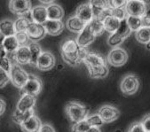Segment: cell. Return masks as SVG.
<instances>
[{"mask_svg": "<svg viewBox=\"0 0 150 132\" xmlns=\"http://www.w3.org/2000/svg\"><path fill=\"white\" fill-rule=\"evenodd\" d=\"M88 52L85 47L79 46L76 39L65 40L61 47L62 57L64 62L69 66H77L81 62H83Z\"/></svg>", "mask_w": 150, "mask_h": 132, "instance_id": "obj_1", "label": "cell"}, {"mask_svg": "<svg viewBox=\"0 0 150 132\" xmlns=\"http://www.w3.org/2000/svg\"><path fill=\"white\" fill-rule=\"evenodd\" d=\"M90 77L94 79L105 78L108 75V68L102 56L95 52H88L83 59Z\"/></svg>", "mask_w": 150, "mask_h": 132, "instance_id": "obj_2", "label": "cell"}, {"mask_svg": "<svg viewBox=\"0 0 150 132\" xmlns=\"http://www.w3.org/2000/svg\"><path fill=\"white\" fill-rule=\"evenodd\" d=\"M65 113L70 121L76 123L85 120L89 114V108L78 102L70 101L65 107Z\"/></svg>", "mask_w": 150, "mask_h": 132, "instance_id": "obj_3", "label": "cell"}, {"mask_svg": "<svg viewBox=\"0 0 150 132\" xmlns=\"http://www.w3.org/2000/svg\"><path fill=\"white\" fill-rule=\"evenodd\" d=\"M131 31L132 29L130 28L126 19L122 20L118 29L115 32H114L113 34H111V36L108 37V45H110L111 47H117L130 36Z\"/></svg>", "mask_w": 150, "mask_h": 132, "instance_id": "obj_4", "label": "cell"}, {"mask_svg": "<svg viewBox=\"0 0 150 132\" xmlns=\"http://www.w3.org/2000/svg\"><path fill=\"white\" fill-rule=\"evenodd\" d=\"M7 57L13 61V64H20V65H30L31 62V52L28 45L20 46L16 52L13 53H8Z\"/></svg>", "mask_w": 150, "mask_h": 132, "instance_id": "obj_5", "label": "cell"}, {"mask_svg": "<svg viewBox=\"0 0 150 132\" xmlns=\"http://www.w3.org/2000/svg\"><path fill=\"white\" fill-rule=\"evenodd\" d=\"M139 88V80L135 75H127L125 76L121 83H120V90L125 95H133L135 94Z\"/></svg>", "mask_w": 150, "mask_h": 132, "instance_id": "obj_6", "label": "cell"}, {"mask_svg": "<svg viewBox=\"0 0 150 132\" xmlns=\"http://www.w3.org/2000/svg\"><path fill=\"white\" fill-rule=\"evenodd\" d=\"M10 76H11L12 83L16 88L21 89L28 80L29 75L21 67L20 64L15 63L13 65L12 70L10 72Z\"/></svg>", "mask_w": 150, "mask_h": 132, "instance_id": "obj_7", "label": "cell"}, {"mask_svg": "<svg viewBox=\"0 0 150 132\" xmlns=\"http://www.w3.org/2000/svg\"><path fill=\"white\" fill-rule=\"evenodd\" d=\"M10 11L19 16L31 17V2L30 0H10Z\"/></svg>", "mask_w": 150, "mask_h": 132, "instance_id": "obj_8", "label": "cell"}, {"mask_svg": "<svg viewBox=\"0 0 150 132\" xmlns=\"http://www.w3.org/2000/svg\"><path fill=\"white\" fill-rule=\"evenodd\" d=\"M42 88H43V83L40 78L35 75H29L28 80L27 81L23 88L21 89V94H28L37 97L38 95L40 94Z\"/></svg>", "mask_w": 150, "mask_h": 132, "instance_id": "obj_9", "label": "cell"}, {"mask_svg": "<svg viewBox=\"0 0 150 132\" xmlns=\"http://www.w3.org/2000/svg\"><path fill=\"white\" fill-rule=\"evenodd\" d=\"M128 60V53L120 47H114L108 55V62L113 67H122Z\"/></svg>", "mask_w": 150, "mask_h": 132, "instance_id": "obj_10", "label": "cell"}, {"mask_svg": "<svg viewBox=\"0 0 150 132\" xmlns=\"http://www.w3.org/2000/svg\"><path fill=\"white\" fill-rule=\"evenodd\" d=\"M26 32L31 42L40 41L45 37V34H47L46 30L45 28V26L43 24L37 23L34 21H32L28 25Z\"/></svg>", "mask_w": 150, "mask_h": 132, "instance_id": "obj_11", "label": "cell"}, {"mask_svg": "<svg viewBox=\"0 0 150 132\" xmlns=\"http://www.w3.org/2000/svg\"><path fill=\"white\" fill-rule=\"evenodd\" d=\"M125 9L128 15L137 17H143L147 12L146 5L139 1V0H128L125 6Z\"/></svg>", "mask_w": 150, "mask_h": 132, "instance_id": "obj_12", "label": "cell"}, {"mask_svg": "<svg viewBox=\"0 0 150 132\" xmlns=\"http://www.w3.org/2000/svg\"><path fill=\"white\" fill-rule=\"evenodd\" d=\"M36 103H37V98L35 96L28 95V94H22L21 97L20 98V100L16 105L15 111L23 113V112L32 110L34 109Z\"/></svg>", "mask_w": 150, "mask_h": 132, "instance_id": "obj_13", "label": "cell"}, {"mask_svg": "<svg viewBox=\"0 0 150 132\" xmlns=\"http://www.w3.org/2000/svg\"><path fill=\"white\" fill-rule=\"evenodd\" d=\"M98 114L100 115V117L102 118V120L105 123L112 122V121H115L120 116L119 110L116 107H115L113 106H109V105L102 106L99 109Z\"/></svg>", "mask_w": 150, "mask_h": 132, "instance_id": "obj_14", "label": "cell"}, {"mask_svg": "<svg viewBox=\"0 0 150 132\" xmlns=\"http://www.w3.org/2000/svg\"><path fill=\"white\" fill-rule=\"evenodd\" d=\"M55 66V57L50 52H43L40 55L38 63L37 68L42 71H48L52 69Z\"/></svg>", "mask_w": 150, "mask_h": 132, "instance_id": "obj_15", "label": "cell"}, {"mask_svg": "<svg viewBox=\"0 0 150 132\" xmlns=\"http://www.w3.org/2000/svg\"><path fill=\"white\" fill-rule=\"evenodd\" d=\"M96 38V36L93 33V29L90 27L89 23L83 29L81 33H79L78 37H76V42L81 47H86L91 44Z\"/></svg>", "mask_w": 150, "mask_h": 132, "instance_id": "obj_16", "label": "cell"}, {"mask_svg": "<svg viewBox=\"0 0 150 132\" xmlns=\"http://www.w3.org/2000/svg\"><path fill=\"white\" fill-rule=\"evenodd\" d=\"M45 28L46 30V33L51 36H59L62 34L65 26L62 20H50L48 19L44 24Z\"/></svg>", "mask_w": 150, "mask_h": 132, "instance_id": "obj_17", "label": "cell"}, {"mask_svg": "<svg viewBox=\"0 0 150 132\" xmlns=\"http://www.w3.org/2000/svg\"><path fill=\"white\" fill-rule=\"evenodd\" d=\"M42 125L40 119L36 114H33L21 125V128L22 132H39Z\"/></svg>", "mask_w": 150, "mask_h": 132, "instance_id": "obj_18", "label": "cell"}, {"mask_svg": "<svg viewBox=\"0 0 150 132\" xmlns=\"http://www.w3.org/2000/svg\"><path fill=\"white\" fill-rule=\"evenodd\" d=\"M78 18H80L83 21L89 23L93 18H94V14L92 9L91 5L88 3H83L81 4L76 11V14Z\"/></svg>", "mask_w": 150, "mask_h": 132, "instance_id": "obj_19", "label": "cell"}, {"mask_svg": "<svg viewBox=\"0 0 150 132\" xmlns=\"http://www.w3.org/2000/svg\"><path fill=\"white\" fill-rule=\"evenodd\" d=\"M30 15L34 22L44 24L48 20L47 7L44 6H37L31 9Z\"/></svg>", "mask_w": 150, "mask_h": 132, "instance_id": "obj_20", "label": "cell"}, {"mask_svg": "<svg viewBox=\"0 0 150 132\" xmlns=\"http://www.w3.org/2000/svg\"><path fill=\"white\" fill-rule=\"evenodd\" d=\"M87 24L88 23L83 21L76 15H73L67 20L66 26L69 31L74 32V33H78L79 34V33H81L83 31V29L86 27Z\"/></svg>", "mask_w": 150, "mask_h": 132, "instance_id": "obj_21", "label": "cell"}, {"mask_svg": "<svg viewBox=\"0 0 150 132\" xmlns=\"http://www.w3.org/2000/svg\"><path fill=\"white\" fill-rule=\"evenodd\" d=\"M1 45L6 49L8 53H13L20 47V44L15 36L1 37Z\"/></svg>", "mask_w": 150, "mask_h": 132, "instance_id": "obj_22", "label": "cell"}, {"mask_svg": "<svg viewBox=\"0 0 150 132\" xmlns=\"http://www.w3.org/2000/svg\"><path fill=\"white\" fill-rule=\"evenodd\" d=\"M89 4L92 6L94 17H99L105 10L109 7V3L108 0H89Z\"/></svg>", "mask_w": 150, "mask_h": 132, "instance_id": "obj_23", "label": "cell"}, {"mask_svg": "<svg viewBox=\"0 0 150 132\" xmlns=\"http://www.w3.org/2000/svg\"><path fill=\"white\" fill-rule=\"evenodd\" d=\"M15 34L16 30L14 22L8 19L3 20L0 23V35H3L4 37H11L15 36Z\"/></svg>", "mask_w": 150, "mask_h": 132, "instance_id": "obj_24", "label": "cell"}, {"mask_svg": "<svg viewBox=\"0 0 150 132\" xmlns=\"http://www.w3.org/2000/svg\"><path fill=\"white\" fill-rule=\"evenodd\" d=\"M120 23H121V20H119L118 18L112 15L107 16L103 20L105 30L108 33H111V34H113L114 32H115L118 29Z\"/></svg>", "mask_w": 150, "mask_h": 132, "instance_id": "obj_25", "label": "cell"}, {"mask_svg": "<svg viewBox=\"0 0 150 132\" xmlns=\"http://www.w3.org/2000/svg\"><path fill=\"white\" fill-rule=\"evenodd\" d=\"M48 19L50 20H62L64 16V11L61 6L57 4H51L47 6Z\"/></svg>", "mask_w": 150, "mask_h": 132, "instance_id": "obj_26", "label": "cell"}, {"mask_svg": "<svg viewBox=\"0 0 150 132\" xmlns=\"http://www.w3.org/2000/svg\"><path fill=\"white\" fill-rule=\"evenodd\" d=\"M136 40L142 44H147L150 42V28L149 27H142L135 33Z\"/></svg>", "mask_w": 150, "mask_h": 132, "instance_id": "obj_27", "label": "cell"}, {"mask_svg": "<svg viewBox=\"0 0 150 132\" xmlns=\"http://www.w3.org/2000/svg\"><path fill=\"white\" fill-rule=\"evenodd\" d=\"M31 17L28 16H19V18L14 21L15 30L17 32H26L28 25L32 22Z\"/></svg>", "mask_w": 150, "mask_h": 132, "instance_id": "obj_28", "label": "cell"}, {"mask_svg": "<svg viewBox=\"0 0 150 132\" xmlns=\"http://www.w3.org/2000/svg\"><path fill=\"white\" fill-rule=\"evenodd\" d=\"M28 47H29L30 52H31V62H30V65L34 66V67H37L38 60L40 55L43 52L42 48L38 44H36L35 42H31L30 44H28Z\"/></svg>", "mask_w": 150, "mask_h": 132, "instance_id": "obj_29", "label": "cell"}, {"mask_svg": "<svg viewBox=\"0 0 150 132\" xmlns=\"http://www.w3.org/2000/svg\"><path fill=\"white\" fill-rule=\"evenodd\" d=\"M33 114H34V109L27 111V112H23V113L15 111L13 113V114L12 115V120L16 124H18V125L21 126L24 121H26L29 117H31Z\"/></svg>", "mask_w": 150, "mask_h": 132, "instance_id": "obj_30", "label": "cell"}, {"mask_svg": "<svg viewBox=\"0 0 150 132\" xmlns=\"http://www.w3.org/2000/svg\"><path fill=\"white\" fill-rule=\"evenodd\" d=\"M89 25L91 27V28L93 29V33L95 34L96 37L100 36L101 34H103L105 30L104 28V24H103V20H101L100 18L98 17H94L91 21L89 22Z\"/></svg>", "mask_w": 150, "mask_h": 132, "instance_id": "obj_31", "label": "cell"}, {"mask_svg": "<svg viewBox=\"0 0 150 132\" xmlns=\"http://www.w3.org/2000/svg\"><path fill=\"white\" fill-rule=\"evenodd\" d=\"M127 23L132 29V31H138L139 28L143 27V22H142V17H137V16H132V15H128L126 17Z\"/></svg>", "mask_w": 150, "mask_h": 132, "instance_id": "obj_32", "label": "cell"}, {"mask_svg": "<svg viewBox=\"0 0 150 132\" xmlns=\"http://www.w3.org/2000/svg\"><path fill=\"white\" fill-rule=\"evenodd\" d=\"M91 127L92 126L88 123L86 120H83L74 123L71 127V132H88Z\"/></svg>", "mask_w": 150, "mask_h": 132, "instance_id": "obj_33", "label": "cell"}, {"mask_svg": "<svg viewBox=\"0 0 150 132\" xmlns=\"http://www.w3.org/2000/svg\"><path fill=\"white\" fill-rule=\"evenodd\" d=\"M109 14L118 18L119 20H124V19H126V17L128 16V13L126 12L125 6H124V7H118V8L109 7Z\"/></svg>", "mask_w": 150, "mask_h": 132, "instance_id": "obj_34", "label": "cell"}, {"mask_svg": "<svg viewBox=\"0 0 150 132\" xmlns=\"http://www.w3.org/2000/svg\"><path fill=\"white\" fill-rule=\"evenodd\" d=\"M88 123L91 125L92 127H100L103 125V123H105L102 120V118L100 117V115L97 113L94 114H91L88 115V117L85 119Z\"/></svg>", "mask_w": 150, "mask_h": 132, "instance_id": "obj_35", "label": "cell"}, {"mask_svg": "<svg viewBox=\"0 0 150 132\" xmlns=\"http://www.w3.org/2000/svg\"><path fill=\"white\" fill-rule=\"evenodd\" d=\"M15 37L20 44V46L22 45H28L31 43L30 39H29L27 32H17L15 34Z\"/></svg>", "mask_w": 150, "mask_h": 132, "instance_id": "obj_36", "label": "cell"}, {"mask_svg": "<svg viewBox=\"0 0 150 132\" xmlns=\"http://www.w3.org/2000/svg\"><path fill=\"white\" fill-rule=\"evenodd\" d=\"M13 64L12 60L7 56L1 58V60H0V68L1 69H4L5 71L10 73L12 70V68H13Z\"/></svg>", "mask_w": 150, "mask_h": 132, "instance_id": "obj_37", "label": "cell"}, {"mask_svg": "<svg viewBox=\"0 0 150 132\" xmlns=\"http://www.w3.org/2000/svg\"><path fill=\"white\" fill-rule=\"evenodd\" d=\"M11 81L10 73L0 68V87L4 88Z\"/></svg>", "mask_w": 150, "mask_h": 132, "instance_id": "obj_38", "label": "cell"}, {"mask_svg": "<svg viewBox=\"0 0 150 132\" xmlns=\"http://www.w3.org/2000/svg\"><path fill=\"white\" fill-rule=\"evenodd\" d=\"M128 0H108L109 6L112 8L124 7L126 6Z\"/></svg>", "mask_w": 150, "mask_h": 132, "instance_id": "obj_39", "label": "cell"}, {"mask_svg": "<svg viewBox=\"0 0 150 132\" xmlns=\"http://www.w3.org/2000/svg\"><path fill=\"white\" fill-rule=\"evenodd\" d=\"M129 132H146L142 125V123L139 121V122H135L133 123L130 128H129Z\"/></svg>", "mask_w": 150, "mask_h": 132, "instance_id": "obj_40", "label": "cell"}, {"mask_svg": "<svg viewBox=\"0 0 150 132\" xmlns=\"http://www.w3.org/2000/svg\"><path fill=\"white\" fill-rule=\"evenodd\" d=\"M140 122L142 123V125H143L145 130H146V132H149V131H150V114H146V115L140 121Z\"/></svg>", "mask_w": 150, "mask_h": 132, "instance_id": "obj_41", "label": "cell"}, {"mask_svg": "<svg viewBox=\"0 0 150 132\" xmlns=\"http://www.w3.org/2000/svg\"><path fill=\"white\" fill-rule=\"evenodd\" d=\"M143 27H149L150 28V10H147L146 13L142 17Z\"/></svg>", "mask_w": 150, "mask_h": 132, "instance_id": "obj_42", "label": "cell"}, {"mask_svg": "<svg viewBox=\"0 0 150 132\" xmlns=\"http://www.w3.org/2000/svg\"><path fill=\"white\" fill-rule=\"evenodd\" d=\"M39 132H55L53 127L48 123H45V124H43L42 127H41V129Z\"/></svg>", "mask_w": 150, "mask_h": 132, "instance_id": "obj_43", "label": "cell"}, {"mask_svg": "<svg viewBox=\"0 0 150 132\" xmlns=\"http://www.w3.org/2000/svg\"><path fill=\"white\" fill-rule=\"evenodd\" d=\"M0 104H1V111H0V114L3 115V114L6 111V102L2 97H1V100H0Z\"/></svg>", "mask_w": 150, "mask_h": 132, "instance_id": "obj_44", "label": "cell"}, {"mask_svg": "<svg viewBox=\"0 0 150 132\" xmlns=\"http://www.w3.org/2000/svg\"><path fill=\"white\" fill-rule=\"evenodd\" d=\"M88 132H101V130L100 127H91V128L88 130Z\"/></svg>", "mask_w": 150, "mask_h": 132, "instance_id": "obj_45", "label": "cell"}, {"mask_svg": "<svg viewBox=\"0 0 150 132\" xmlns=\"http://www.w3.org/2000/svg\"><path fill=\"white\" fill-rule=\"evenodd\" d=\"M39 1L45 5H51V4H53L55 0H39Z\"/></svg>", "mask_w": 150, "mask_h": 132, "instance_id": "obj_46", "label": "cell"}, {"mask_svg": "<svg viewBox=\"0 0 150 132\" xmlns=\"http://www.w3.org/2000/svg\"><path fill=\"white\" fill-rule=\"evenodd\" d=\"M139 1L143 2V3L146 4V5H149V4H150V0H139Z\"/></svg>", "mask_w": 150, "mask_h": 132, "instance_id": "obj_47", "label": "cell"}, {"mask_svg": "<svg viewBox=\"0 0 150 132\" xmlns=\"http://www.w3.org/2000/svg\"><path fill=\"white\" fill-rule=\"evenodd\" d=\"M149 132H150V131H149Z\"/></svg>", "mask_w": 150, "mask_h": 132, "instance_id": "obj_48", "label": "cell"}]
</instances>
